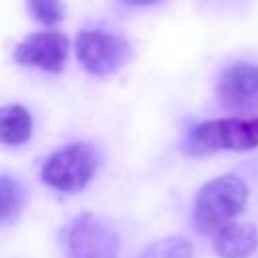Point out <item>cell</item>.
<instances>
[{"instance_id":"4fadbf2b","label":"cell","mask_w":258,"mask_h":258,"mask_svg":"<svg viewBox=\"0 0 258 258\" xmlns=\"http://www.w3.org/2000/svg\"><path fill=\"white\" fill-rule=\"evenodd\" d=\"M123 4H129V6H147V4H155L159 0H121Z\"/></svg>"},{"instance_id":"277c9868","label":"cell","mask_w":258,"mask_h":258,"mask_svg":"<svg viewBox=\"0 0 258 258\" xmlns=\"http://www.w3.org/2000/svg\"><path fill=\"white\" fill-rule=\"evenodd\" d=\"M75 48L79 62L85 67V71L97 77L117 73L131 58V48L127 40L105 30H81L77 34Z\"/></svg>"},{"instance_id":"7c38bea8","label":"cell","mask_w":258,"mask_h":258,"mask_svg":"<svg viewBox=\"0 0 258 258\" xmlns=\"http://www.w3.org/2000/svg\"><path fill=\"white\" fill-rule=\"evenodd\" d=\"M30 14L46 26H54L64 18V4L62 0H26Z\"/></svg>"},{"instance_id":"9c48e42d","label":"cell","mask_w":258,"mask_h":258,"mask_svg":"<svg viewBox=\"0 0 258 258\" xmlns=\"http://www.w3.org/2000/svg\"><path fill=\"white\" fill-rule=\"evenodd\" d=\"M32 135V117L22 105H4L0 107V143L16 147L30 139Z\"/></svg>"},{"instance_id":"8fae6325","label":"cell","mask_w":258,"mask_h":258,"mask_svg":"<svg viewBox=\"0 0 258 258\" xmlns=\"http://www.w3.org/2000/svg\"><path fill=\"white\" fill-rule=\"evenodd\" d=\"M24 204V191L22 185L10 177L0 175V220L14 218Z\"/></svg>"},{"instance_id":"5b68a950","label":"cell","mask_w":258,"mask_h":258,"mask_svg":"<svg viewBox=\"0 0 258 258\" xmlns=\"http://www.w3.org/2000/svg\"><path fill=\"white\" fill-rule=\"evenodd\" d=\"M119 236L113 226L93 212L75 218L67 234V258H117Z\"/></svg>"},{"instance_id":"8992f818","label":"cell","mask_w":258,"mask_h":258,"mask_svg":"<svg viewBox=\"0 0 258 258\" xmlns=\"http://www.w3.org/2000/svg\"><path fill=\"white\" fill-rule=\"evenodd\" d=\"M69 40L58 30H42L28 34L16 48L14 60L26 67H34L46 73H60L67 64Z\"/></svg>"},{"instance_id":"30bf717a","label":"cell","mask_w":258,"mask_h":258,"mask_svg":"<svg viewBox=\"0 0 258 258\" xmlns=\"http://www.w3.org/2000/svg\"><path fill=\"white\" fill-rule=\"evenodd\" d=\"M191 244L181 236H167L147 246L139 258H191Z\"/></svg>"},{"instance_id":"52a82bcc","label":"cell","mask_w":258,"mask_h":258,"mask_svg":"<svg viewBox=\"0 0 258 258\" xmlns=\"http://www.w3.org/2000/svg\"><path fill=\"white\" fill-rule=\"evenodd\" d=\"M216 99L228 111H246L258 105V67L250 62L230 64L218 85Z\"/></svg>"},{"instance_id":"3957f363","label":"cell","mask_w":258,"mask_h":258,"mask_svg":"<svg viewBox=\"0 0 258 258\" xmlns=\"http://www.w3.org/2000/svg\"><path fill=\"white\" fill-rule=\"evenodd\" d=\"M97 173V153L89 143H69L56 149L42 165L40 177L58 191L77 194Z\"/></svg>"},{"instance_id":"7a4b0ae2","label":"cell","mask_w":258,"mask_h":258,"mask_svg":"<svg viewBox=\"0 0 258 258\" xmlns=\"http://www.w3.org/2000/svg\"><path fill=\"white\" fill-rule=\"evenodd\" d=\"M258 147L256 119H210L189 129L181 149L187 155H210L216 151H246Z\"/></svg>"},{"instance_id":"ba28073f","label":"cell","mask_w":258,"mask_h":258,"mask_svg":"<svg viewBox=\"0 0 258 258\" xmlns=\"http://www.w3.org/2000/svg\"><path fill=\"white\" fill-rule=\"evenodd\" d=\"M258 246V228L250 222H230L214 234V252L220 258H248Z\"/></svg>"},{"instance_id":"6da1fadb","label":"cell","mask_w":258,"mask_h":258,"mask_svg":"<svg viewBox=\"0 0 258 258\" xmlns=\"http://www.w3.org/2000/svg\"><path fill=\"white\" fill-rule=\"evenodd\" d=\"M248 204V185L234 173L210 179L194 200L191 222L200 234H216L234 222Z\"/></svg>"}]
</instances>
